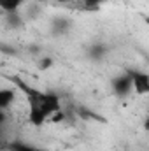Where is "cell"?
<instances>
[{
  "label": "cell",
  "mask_w": 149,
  "mask_h": 151,
  "mask_svg": "<svg viewBox=\"0 0 149 151\" xmlns=\"http://www.w3.org/2000/svg\"><path fill=\"white\" fill-rule=\"evenodd\" d=\"M144 128H146V132L149 134V114H148V118H146V121H144Z\"/></svg>",
  "instance_id": "cell-12"
},
{
  "label": "cell",
  "mask_w": 149,
  "mask_h": 151,
  "mask_svg": "<svg viewBox=\"0 0 149 151\" xmlns=\"http://www.w3.org/2000/svg\"><path fill=\"white\" fill-rule=\"evenodd\" d=\"M12 81L27 95V100H28V121L34 127H42L46 121H51V118L58 111H62L60 97L54 91L35 90L34 86L21 81L19 77H14Z\"/></svg>",
  "instance_id": "cell-1"
},
{
  "label": "cell",
  "mask_w": 149,
  "mask_h": 151,
  "mask_svg": "<svg viewBox=\"0 0 149 151\" xmlns=\"http://www.w3.org/2000/svg\"><path fill=\"white\" fill-rule=\"evenodd\" d=\"M109 51H111V47H109L107 44H104V42H93L91 46H88L86 56H88L91 62L100 63V62H104V60L109 56Z\"/></svg>",
  "instance_id": "cell-4"
},
{
  "label": "cell",
  "mask_w": 149,
  "mask_h": 151,
  "mask_svg": "<svg viewBox=\"0 0 149 151\" xmlns=\"http://www.w3.org/2000/svg\"><path fill=\"white\" fill-rule=\"evenodd\" d=\"M7 148H9V151H53V150H49V148L37 146V144H30V142L18 141V139H14Z\"/></svg>",
  "instance_id": "cell-6"
},
{
  "label": "cell",
  "mask_w": 149,
  "mask_h": 151,
  "mask_svg": "<svg viewBox=\"0 0 149 151\" xmlns=\"http://www.w3.org/2000/svg\"><path fill=\"white\" fill-rule=\"evenodd\" d=\"M133 81V91L137 95H149V74L139 69H126Z\"/></svg>",
  "instance_id": "cell-3"
},
{
  "label": "cell",
  "mask_w": 149,
  "mask_h": 151,
  "mask_svg": "<svg viewBox=\"0 0 149 151\" xmlns=\"http://www.w3.org/2000/svg\"><path fill=\"white\" fill-rule=\"evenodd\" d=\"M107 0H82L84 4V9H90V11H97L102 4H105Z\"/></svg>",
  "instance_id": "cell-10"
},
{
  "label": "cell",
  "mask_w": 149,
  "mask_h": 151,
  "mask_svg": "<svg viewBox=\"0 0 149 151\" xmlns=\"http://www.w3.org/2000/svg\"><path fill=\"white\" fill-rule=\"evenodd\" d=\"M23 2H25V0H0V7H2V11H4V14L19 12Z\"/></svg>",
  "instance_id": "cell-8"
},
{
  "label": "cell",
  "mask_w": 149,
  "mask_h": 151,
  "mask_svg": "<svg viewBox=\"0 0 149 151\" xmlns=\"http://www.w3.org/2000/svg\"><path fill=\"white\" fill-rule=\"evenodd\" d=\"M5 21H7L9 28H14V30L21 28L25 25V19L21 18L19 12H9V14H5Z\"/></svg>",
  "instance_id": "cell-9"
},
{
  "label": "cell",
  "mask_w": 149,
  "mask_h": 151,
  "mask_svg": "<svg viewBox=\"0 0 149 151\" xmlns=\"http://www.w3.org/2000/svg\"><path fill=\"white\" fill-rule=\"evenodd\" d=\"M72 28V21L69 18H54L51 21V34L54 37H62V35H67Z\"/></svg>",
  "instance_id": "cell-5"
},
{
  "label": "cell",
  "mask_w": 149,
  "mask_h": 151,
  "mask_svg": "<svg viewBox=\"0 0 149 151\" xmlns=\"http://www.w3.org/2000/svg\"><path fill=\"white\" fill-rule=\"evenodd\" d=\"M49 67H53V58H49V56L40 58V62H39V69H40V70H47Z\"/></svg>",
  "instance_id": "cell-11"
},
{
  "label": "cell",
  "mask_w": 149,
  "mask_h": 151,
  "mask_svg": "<svg viewBox=\"0 0 149 151\" xmlns=\"http://www.w3.org/2000/svg\"><path fill=\"white\" fill-rule=\"evenodd\" d=\"M111 90H112V93H114L116 99H119V100L128 99V97L133 93V81H132V76L125 70V72L117 74L116 77H112Z\"/></svg>",
  "instance_id": "cell-2"
},
{
  "label": "cell",
  "mask_w": 149,
  "mask_h": 151,
  "mask_svg": "<svg viewBox=\"0 0 149 151\" xmlns=\"http://www.w3.org/2000/svg\"><path fill=\"white\" fill-rule=\"evenodd\" d=\"M16 100V90L4 88L0 90V111H7Z\"/></svg>",
  "instance_id": "cell-7"
}]
</instances>
